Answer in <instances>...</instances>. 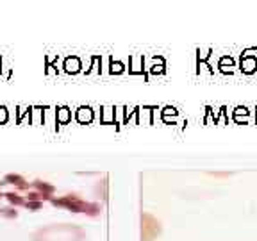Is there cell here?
Returning a JSON list of instances; mask_svg holds the SVG:
<instances>
[{
	"mask_svg": "<svg viewBox=\"0 0 257 241\" xmlns=\"http://www.w3.org/2000/svg\"><path fill=\"white\" fill-rule=\"evenodd\" d=\"M32 241H88V232L77 223H48L32 234Z\"/></svg>",
	"mask_w": 257,
	"mask_h": 241,
	"instance_id": "6da1fadb",
	"label": "cell"
},
{
	"mask_svg": "<svg viewBox=\"0 0 257 241\" xmlns=\"http://www.w3.org/2000/svg\"><path fill=\"white\" fill-rule=\"evenodd\" d=\"M161 234V221L150 213L141 214V241H154Z\"/></svg>",
	"mask_w": 257,
	"mask_h": 241,
	"instance_id": "7a4b0ae2",
	"label": "cell"
}]
</instances>
